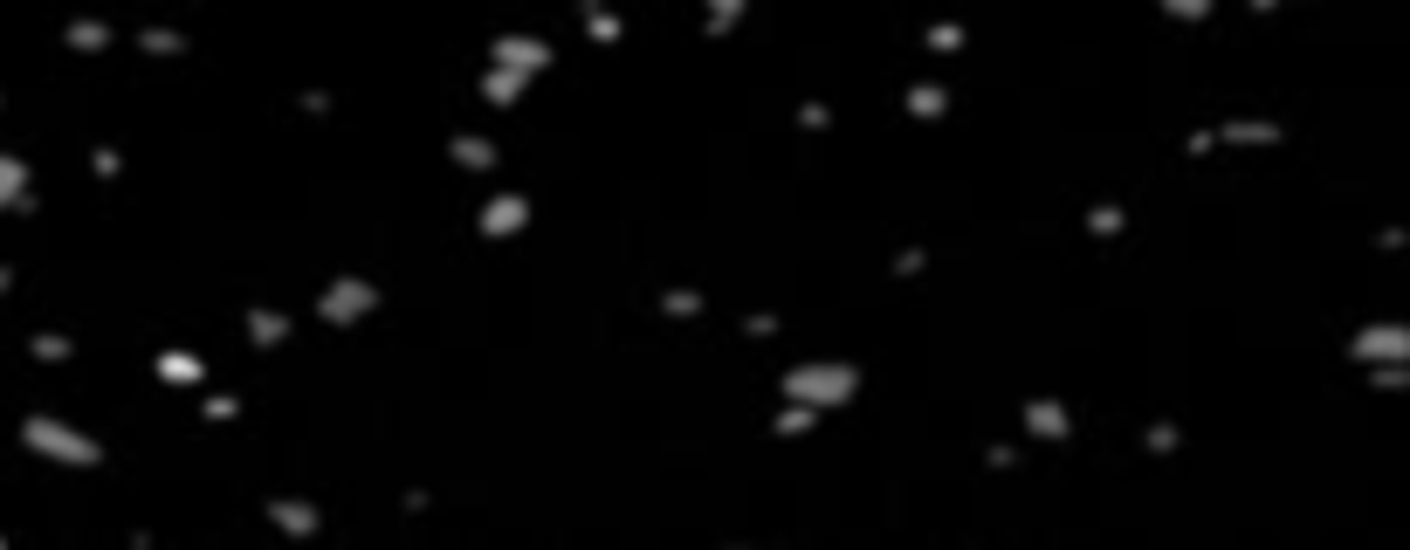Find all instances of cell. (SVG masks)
Here are the masks:
<instances>
[{
    "label": "cell",
    "instance_id": "484cf974",
    "mask_svg": "<svg viewBox=\"0 0 1410 550\" xmlns=\"http://www.w3.org/2000/svg\"><path fill=\"white\" fill-rule=\"evenodd\" d=\"M1142 448L1149 454H1176V448H1184V434H1176V420H1157V427L1142 434Z\"/></svg>",
    "mask_w": 1410,
    "mask_h": 550
},
{
    "label": "cell",
    "instance_id": "2e32d148",
    "mask_svg": "<svg viewBox=\"0 0 1410 550\" xmlns=\"http://www.w3.org/2000/svg\"><path fill=\"white\" fill-rule=\"evenodd\" d=\"M29 358H42V364H69V358H76V337H69V330H35V337H29Z\"/></svg>",
    "mask_w": 1410,
    "mask_h": 550
},
{
    "label": "cell",
    "instance_id": "277c9868",
    "mask_svg": "<svg viewBox=\"0 0 1410 550\" xmlns=\"http://www.w3.org/2000/svg\"><path fill=\"white\" fill-rule=\"evenodd\" d=\"M551 56H557V48L544 35H523V29H503L489 42V69H509V76H523V83H530V76H544Z\"/></svg>",
    "mask_w": 1410,
    "mask_h": 550
},
{
    "label": "cell",
    "instance_id": "7c38bea8",
    "mask_svg": "<svg viewBox=\"0 0 1410 550\" xmlns=\"http://www.w3.org/2000/svg\"><path fill=\"white\" fill-rule=\"evenodd\" d=\"M448 159H454L461 172H489V166H496V138H482V131H454V138H448Z\"/></svg>",
    "mask_w": 1410,
    "mask_h": 550
},
{
    "label": "cell",
    "instance_id": "e0dca14e",
    "mask_svg": "<svg viewBox=\"0 0 1410 550\" xmlns=\"http://www.w3.org/2000/svg\"><path fill=\"white\" fill-rule=\"evenodd\" d=\"M63 42H69V48H83V56H90V48H111V21H69Z\"/></svg>",
    "mask_w": 1410,
    "mask_h": 550
},
{
    "label": "cell",
    "instance_id": "4dcf8cb0",
    "mask_svg": "<svg viewBox=\"0 0 1410 550\" xmlns=\"http://www.w3.org/2000/svg\"><path fill=\"white\" fill-rule=\"evenodd\" d=\"M922 269H929V248H902V255H894V276H902V282H915Z\"/></svg>",
    "mask_w": 1410,
    "mask_h": 550
},
{
    "label": "cell",
    "instance_id": "ac0fdd59",
    "mask_svg": "<svg viewBox=\"0 0 1410 550\" xmlns=\"http://www.w3.org/2000/svg\"><path fill=\"white\" fill-rule=\"evenodd\" d=\"M585 35H593L599 48H612V42H620V35H627V21H620V14H612V8H585Z\"/></svg>",
    "mask_w": 1410,
    "mask_h": 550
},
{
    "label": "cell",
    "instance_id": "52a82bcc",
    "mask_svg": "<svg viewBox=\"0 0 1410 550\" xmlns=\"http://www.w3.org/2000/svg\"><path fill=\"white\" fill-rule=\"evenodd\" d=\"M1349 358H1363V364H1410V330L1403 324H1369V330L1349 337Z\"/></svg>",
    "mask_w": 1410,
    "mask_h": 550
},
{
    "label": "cell",
    "instance_id": "d4e9b609",
    "mask_svg": "<svg viewBox=\"0 0 1410 550\" xmlns=\"http://www.w3.org/2000/svg\"><path fill=\"white\" fill-rule=\"evenodd\" d=\"M812 427H819V413H812V406H791V400H785V413H778V434H785V440H799V434H812Z\"/></svg>",
    "mask_w": 1410,
    "mask_h": 550
},
{
    "label": "cell",
    "instance_id": "30bf717a",
    "mask_svg": "<svg viewBox=\"0 0 1410 550\" xmlns=\"http://www.w3.org/2000/svg\"><path fill=\"white\" fill-rule=\"evenodd\" d=\"M151 372H159L166 385H207V358L187 351V345H166L159 358H151Z\"/></svg>",
    "mask_w": 1410,
    "mask_h": 550
},
{
    "label": "cell",
    "instance_id": "5bb4252c",
    "mask_svg": "<svg viewBox=\"0 0 1410 550\" xmlns=\"http://www.w3.org/2000/svg\"><path fill=\"white\" fill-rule=\"evenodd\" d=\"M1218 138H1225V145H1279L1287 131H1279L1273 117H1232V124L1218 131Z\"/></svg>",
    "mask_w": 1410,
    "mask_h": 550
},
{
    "label": "cell",
    "instance_id": "ffe728a7",
    "mask_svg": "<svg viewBox=\"0 0 1410 550\" xmlns=\"http://www.w3.org/2000/svg\"><path fill=\"white\" fill-rule=\"evenodd\" d=\"M138 48L145 56H187V35L179 29H138Z\"/></svg>",
    "mask_w": 1410,
    "mask_h": 550
},
{
    "label": "cell",
    "instance_id": "d6986e66",
    "mask_svg": "<svg viewBox=\"0 0 1410 550\" xmlns=\"http://www.w3.org/2000/svg\"><path fill=\"white\" fill-rule=\"evenodd\" d=\"M523 90H530L523 76H509V69H482V97H489V103H517Z\"/></svg>",
    "mask_w": 1410,
    "mask_h": 550
},
{
    "label": "cell",
    "instance_id": "836d02e7",
    "mask_svg": "<svg viewBox=\"0 0 1410 550\" xmlns=\"http://www.w3.org/2000/svg\"><path fill=\"white\" fill-rule=\"evenodd\" d=\"M1211 145H1218V131H1191V138H1184V151H1191V159H1204Z\"/></svg>",
    "mask_w": 1410,
    "mask_h": 550
},
{
    "label": "cell",
    "instance_id": "83f0119b",
    "mask_svg": "<svg viewBox=\"0 0 1410 550\" xmlns=\"http://www.w3.org/2000/svg\"><path fill=\"white\" fill-rule=\"evenodd\" d=\"M90 172H97V179H124V151H117V145H97V151H90Z\"/></svg>",
    "mask_w": 1410,
    "mask_h": 550
},
{
    "label": "cell",
    "instance_id": "cb8c5ba5",
    "mask_svg": "<svg viewBox=\"0 0 1410 550\" xmlns=\"http://www.w3.org/2000/svg\"><path fill=\"white\" fill-rule=\"evenodd\" d=\"M200 420H214V427L241 420V400H235V392H207V400H200Z\"/></svg>",
    "mask_w": 1410,
    "mask_h": 550
},
{
    "label": "cell",
    "instance_id": "4fadbf2b",
    "mask_svg": "<svg viewBox=\"0 0 1410 550\" xmlns=\"http://www.w3.org/2000/svg\"><path fill=\"white\" fill-rule=\"evenodd\" d=\"M902 111L915 124H936V117H950V90H943V83H909L902 90Z\"/></svg>",
    "mask_w": 1410,
    "mask_h": 550
},
{
    "label": "cell",
    "instance_id": "44dd1931",
    "mask_svg": "<svg viewBox=\"0 0 1410 550\" xmlns=\"http://www.w3.org/2000/svg\"><path fill=\"white\" fill-rule=\"evenodd\" d=\"M743 14H751V8H743V0H709V14H702V29H709V35H730V29H736V21H743Z\"/></svg>",
    "mask_w": 1410,
    "mask_h": 550
},
{
    "label": "cell",
    "instance_id": "8992f818",
    "mask_svg": "<svg viewBox=\"0 0 1410 550\" xmlns=\"http://www.w3.org/2000/svg\"><path fill=\"white\" fill-rule=\"evenodd\" d=\"M1018 427H1025V440H1039V448H1067L1073 440V413H1067V400H1025L1018 406Z\"/></svg>",
    "mask_w": 1410,
    "mask_h": 550
},
{
    "label": "cell",
    "instance_id": "7402d4cb",
    "mask_svg": "<svg viewBox=\"0 0 1410 550\" xmlns=\"http://www.w3.org/2000/svg\"><path fill=\"white\" fill-rule=\"evenodd\" d=\"M922 42L950 56V48H963V42H970V29H963V21H929V29H922Z\"/></svg>",
    "mask_w": 1410,
    "mask_h": 550
},
{
    "label": "cell",
    "instance_id": "9a60e30c",
    "mask_svg": "<svg viewBox=\"0 0 1410 550\" xmlns=\"http://www.w3.org/2000/svg\"><path fill=\"white\" fill-rule=\"evenodd\" d=\"M1087 234H1094V242H1121V234H1128V214H1121L1115 200H1094V206H1087Z\"/></svg>",
    "mask_w": 1410,
    "mask_h": 550
},
{
    "label": "cell",
    "instance_id": "1f68e13d",
    "mask_svg": "<svg viewBox=\"0 0 1410 550\" xmlns=\"http://www.w3.org/2000/svg\"><path fill=\"white\" fill-rule=\"evenodd\" d=\"M1163 14H1170V21H1204V14H1211V0H1170Z\"/></svg>",
    "mask_w": 1410,
    "mask_h": 550
},
{
    "label": "cell",
    "instance_id": "ba28073f",
    "mask_svg": "<svg viewBox=\"0 0 1410 550\" xmlns=\"http://www.w3.org/2000/svg\"><path fill=\"white\" fill-rule=\"evenodd\" d=\"M269 523L282 537H317L324 530V509L311 503V495H269Z\"/></svg>",
    "mask_w": 1410,
    "mask_h": 550
},
{
    "label": "cell",
    "instance_id": "f1b7e54d",
    "mask_svg": "<svg viewBox=\"0 0 1410 550\" xmlns=\"http://www.w3.org/2000/svg\"><path fill=\"white\" fill-rule=\"evenodd\" d=\"M1376 392H1410V364H1376Z\"/></svg>",
    "mask_w": 1410,
    "mask_h": 550
},
{
    "label": "cell",
    "instance_id": "d6a6232c",
    "mask_svg": "<svg viewBox=\"0 0 1410 550\" xmlns=\"http://www.w3.org/2000/svg\"><path fill=\"white\" fill-rule=\"evenodd\" d=\"M296 111H303V117H324V111H330V90H303Z\"/></svg>",
    "mask_w": 1410,
    "mask_h": 550
},
{
    "label": "cell",
    "instance_id": "8fae6325",
    "mask_svg": "<svg viewBox=\"0 0 1410 550\" xmlns=\"http://www.w3.org/2000/svg\"><path fill=\"white\" fill-rule=\"evenodd\" d=\"M241 330H248V345H255V351H282V345H290V330H296V324L282 317V310H262V303H255L248 317H241Z\"/></svg>",
    "mask_w": 1410,
    "mask_h": 550
},
{
    "label": "cell",
    "instance_id": "7a4b0ae2",
    "mask_svg": "<svg viewBox=\"0 0 1410 550\" xmlns=\"http://www.w3.org/2000/svg\"><path fill=\"white\" fill-rule=\"evenodd\" d=\"M21 448L56 461V468H104V440L56 420V413H21Z\"/></svg>",
    "mask_w": 1410,
    "mask_h": 550
},
{
    "label": "cell",
    "instance_id": "e575fe53",
    "mask_svg": "<svg viewBox=\"0 0 1410 550\" xmlns=\"http://www.w3.org/2000/svg\"><path fill=\"white\" fill-rule=\"evenodd\" d=\"M8 290H14V269H8V261H0V296H8Z\"/></svg>",
    "mask_w": 1410,
    "mask_h": 550
},
{
    "label": "cell",
    "instance_id": "5b68a950",
    "mask_svg": "<svg viewBox=\"0 0 1410 550\" xmlns=\"http://www.w3.org/2000/svg\"><path fill=\"white\" fill-rule=\"evenodd\" d=\"M530 221H537L530 193H496V200H482V214H475L482 242H517V234H523Z\"/></svg>",
    "mask_w": 1410,
    "mask_h": 550
},
{
    "label": "cell",
    "instance_id": "6da1fadb",
    "mask_svg": "<svg viewBox=\"0 0 1410 550\" xmlns=\"http://www.w3.org/2000/svg\"><path fill=\"white\" fill-rule=\"evenodd\" d=\"M778 392H785L791 406L839 413V406H854V392H860V364H846V358H812V364H791V372L778 379Z\"/></svg>",
    "mask_w": 1410,
    "mask_h": 550
},
{
    "label": "cell",
    "instance_id": "3957f363",
    "mask_svg": "<svg viewBox=\"0 0 1410 550\" xmlns=\"http://www.w3.org/2000/svg\"><path fill=\"white\" fill-rule=\"evenodd\" d=\"M379 282L372 276H330L324 282V296H317V317L330 324V330H351V324H365V317H379Z\"/></svg>",
    "mask_w": 1410,
    "mask_h": 550
},
{
    "label": "cell",
    "instance_id": "9c48e42d",
    "mask_svg": "<svg viewBox=\"0 0 1410 550\" xmlns=\"http://www.w3.org/2000/svg\"><path fill=\"white\" fill-rule=\"evenodd\" d=\"M0 214H35V179L14 151H0Z\"/></svg>",
    "mask_w": 1410,
    "mask_h": 550
},
{
    "label": "cell",
    "instance_id": "603a6c76",
    "mask_svg": "<svg viewBox=\"0 0 1410 550\" xmlns=\"http://www.w3.org/2000/svg\"><path fill=\"white\" fill-rule=\"evenodd\" d=\"M661 310H668V317H702L709 303H702V290H688V282H681V290H661Z\"/></svg>",
    "mask_w": 1410,
    "mask_h": 550
},
{
    "label": "cell",
    "instance_id": "f546056e",
    "mask_svg": "<svg viewBox=\"0 0 1410 550\" xmlns=\"http://www.w3.org/2000/svg\"><path fill=\"white\" fill-rule=\"evenodd\" d=\"M743 337H751V345H764V337H778V317H771V310H751V317H743Z\"/></svg>",
    "mask_w": 1410,
    "mask_h": 550
},
{
    "label": "cell",
    "instance_id": "4316f807",
    "mask_svg": "<svg viewBox=\"0 0 1410 550\" xmlns=\"http://www.w3.org/2000/svg\"><path fill=\"white\" fill-rule=\"evenodd\" d=\"M791 124H799V131H833V111H826L819 97H805L799 111H791Z\"/></svg>",
    "mask_w": 1410,
    "mask_h": 550
}]
</instances>
